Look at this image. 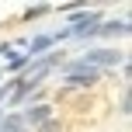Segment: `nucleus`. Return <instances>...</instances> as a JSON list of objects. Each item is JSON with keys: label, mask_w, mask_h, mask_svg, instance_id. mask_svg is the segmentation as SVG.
I'll list each match as a JSON object with an SVG mask.
<instances>
[{"label": "nucleus", "mask_w": 132, "mask_h": 132, "mask_svg": "<svg viewBox=\"0 0 132 132\" xmlns=\"http://www.w3.org/2000/svg\"><path fill=\"white\" fill-rule=\"evenodd\" d=\"M0 132H31V129L24 125L21 111H4V118H0Z\"/></svg>", "instance_id": "obj_5"}, {"label": "nucleus", "mask_w": 132, "mask_h": 132, "mask_svg": "<svg viewBox=\"0 0 132 132\" xmlns=\"http://www.w3.org/2000/svg\"><path fill=\"white\" fill-rule=\"evenodd\" d=\"M0 84H4V70H0Z\"/></svg>", "instance_id": "obj_9"}, {"label": "nucleus", "mask_w": 132, "mask_h": 132, "mask_svg": "<svg viewBox=\"0 0 132 132\" xmlns=\"http://www.w3.org/2000/svg\"><path fill=\"white\" fill-rule=\"evenodd\" d=\"M49 11H52V7H45V4H42V7H28L24 18H28V21H35V18H42V14H49Z\"/></svg>", "instance_id": "obj_7"}, {"label": "nucleus", "mask_w": 132, "mask_h": 132, "mask_svg": "<svg viewBox=\"0 0 132 132\" xmlns=\"http://www.w3.org/2000/svg\"><path fill=\"white\" fill-rule=\"evenodd\" d=\"M129 31H132V28H129V18H104L101 28H97V38L115 42V38H125Z\"/></svg>", "instance_id": "obj_4"}, {"label": "nucleus", "mask_w": 132, "mask_h": 132, "mask_svg": "<svg viewBox=\"0 0 132 132\" xmlns=\"http://www.w3.org/2000/svg\"><path fill=\"white\" fill-rule=\"evenodd\" d=\"M0 118H4V108H0Z\"/></svg>", "instance_id": "obj_10"}, {"label": "nucleus", "mask_w": 132, "mask_h": 132, "mask_svg": "<svg viewBox=\"0 0 132 132\" xmlns=\"http://www.w3.org/2000/svg\"><path fill=\"white\" fill-rule=\"evenodd\" d=\"M35 132H63V122H56V118H49L45 125H38Z\"/></svg>", "instance_id": "obj_8"}, {"label": "nucleus", "mask_w": 132, "mask_h": 132, "mask_svg": "<svg viewBox=\"0 0 132 132\" xmlns=\"http://www.w3.org/2000/svg\"><path fill=\"white\" fill-rule=\"evenodd\" d=\"M108 14L101 11V7H94V11H77V14H70L66 18V31H70V38H77V42H90V38H97V28H101V21H104Z\"/></svg>", "instance_id": "obj_1"}, {"label": "nucleus", "mask_w": 132, "mask_h": 132, "mask_svg": "<svg viewBox=\"0 0 132 132\" xmlns=\"http://www.w3.org/2000/svg\"><path fill=\"white\" fill-rule=\"evenodd\" d=\"M118 115H122V118H129V115H132V97H129V87H122V94H118Z\"/></svg>", "instance_id": "obj_6"}, {"label": "nucleus", "mask_w": 132, "mask_h": 132, "mask_svg": "<svg viewBox=\"0 0 132 132\" xmlns=\"http://www.w3.org/2000/svg\"><path fill=\"white\" fill-rule=\"evenodd\" d=\"M21 118H24V125H28V129H38V125H45L49 118H56V108L49 104V101L24 104V108H21Z\"/></svg>", "instance_id": "obj_3"}, {"label": "nucleus", "mask_w": 132, "mask_h": 132, "mask_svg": "<svg viewBox=\"0 0 132 132\" xmlns=\"http://www.w3.org/2000/svg\"><path fill=\"white\" fill-rule=\"evenodd\" d=\"M80 63L84 66H90V70H111L115 73V66H122L125 63V52H122V49H115V45H97V49H87L84 56H77Z\"/></svg>", "instance_id": "obj_2"}]
</instances>
